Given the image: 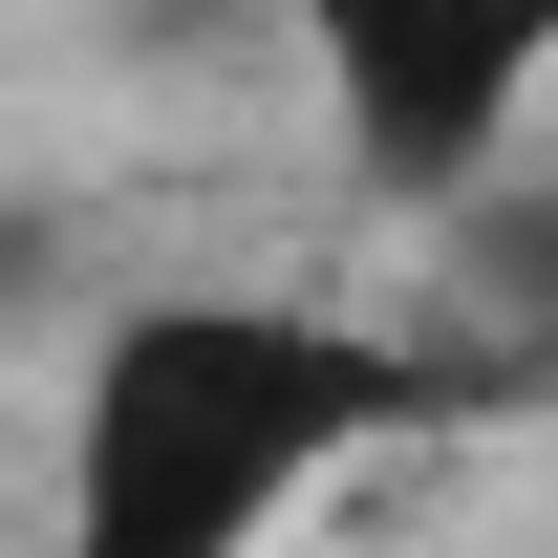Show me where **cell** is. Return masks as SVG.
<instances>
[{"label": "cell", "mask_w": 558, "mask_h": 558, "mask_svg": "<svg viewBox=\"0 0 558 558\" xmlns=\"http://www.w3.org/2000/svg\"><path fill=\"white\" fill-rule=\"evenodd\" d=\"M451 409V365L279 301V279H150L65 344L44 429V558H279L344 473H387Z\"/></svg>", "instance_id": "obj_1"}, {"label": "cell", "mask_w": 558, "mask_h": 558, "mask_svg": "<svg viewBox=\"0 0 558 558\" xmlns=\"http://www.w3.org/2000/svg\"><path fill=\"white\" fill-rule=\"evenodd\" d=\"M279 44L323 86V150L387 215H473L558 86V0H279Z\"/></svg>", "instance_id": "obj_2"}]
</instances>
